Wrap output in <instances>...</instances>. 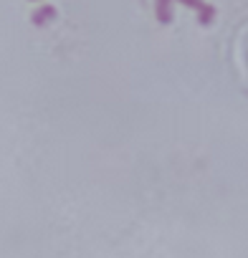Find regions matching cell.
Instances as JSON below:
<instances>
[{
    "label": "cell",
    "mask_w": 248,
    "mask_h": 258,
    "mask_svg": "<svg viewBox=\"0 0 248 258\" xmlns=\"http://www.w3.org/2000/svg\"><path fill=\"white\" fill-rule=\"evenodd\" d=\"M180 3H185V6H193V8H200L205 0H180Z\"/></svg>",
    "instance_id": "obj_4"
},
{
    "label": "cell",
    "mask_w": 248,
    "mask_h": 258,
    "mask_svg": "<svg viewBox=\"0 0 248 258\" xmlns=\"http://www.w3.org/2000/svg\"><path fill=\"white\" fill-rule=\"evenodd\" d=\"M56 16V6L53 3H41L33 13H31V21L36 23V26H41V23H46L48 18H53Z\"/></svg>",
    "instance_id": "obj_1"
},
{
    "label": "cell",
    "mask_w": 248,
    "mask_h": 258,
    "mask_svg": "<svg viewBox=\"0 0 248 258\" xmlns=\"http://www.w3.org/2000/svg\"><path fill=\"white\" fill-rule=\"evenodd\" d=\"M213 18H215V6H213V3H203V6L198 8V21L208 26Z\"/></svg>",
    "instance_id": "obj_3"
},
{
    "label": "cell",
    "mask_w": 248,
    "mask_h": 258,
    "mask_svg": "<svg viewBox=\"0 0 248 258\" xmlns=\"http://www.w3.org/2000/svg\"><path fill=\"white\" fill-rule=\"evenodd\" d=\"M172 3L175 0H155V13L160 23H170L172 21Z\"/></svg>",
    "instance_id": "obj_2"
}]
</instances>
